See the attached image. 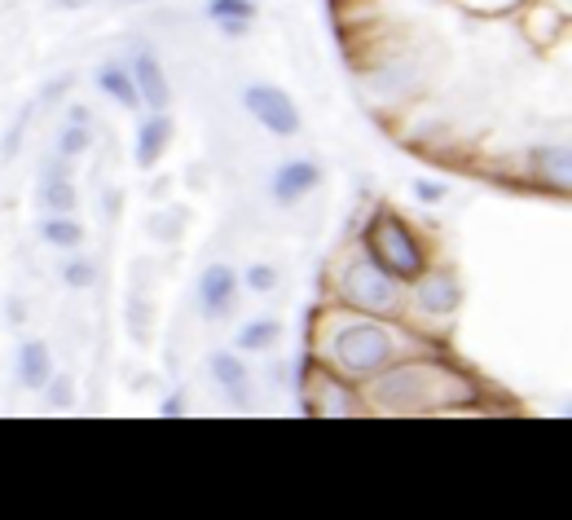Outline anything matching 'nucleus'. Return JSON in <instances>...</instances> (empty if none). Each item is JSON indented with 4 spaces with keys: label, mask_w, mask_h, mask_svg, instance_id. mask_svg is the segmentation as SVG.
<instances>
[{
    "label": "nucleus",
    "mask_w": 572,
    "mask_h": 520,
    "mask_svg": "<svg viewBox=\"0 0 572 520\" xmlns=\"http://www.w3.org/2000/svg\"><path fill=\"white\" fill-rule=\"evenodd\" d=\"M415 349H423V335L401 326V317L352 313L335 300L317 304L308 322V358L352 384H365L370 375H378Z\"/></svg>",
    "instance_id": "f257e3e1"
},
{
    "label": "nucleus",
    "mask_w": 572,
    "mask_h": 520,
    "mask_svg": "<svg viewBox=\"0 0 572 520\" xmlns=\"http://www.w3.org/2000/svg\"><path fill=\"white\" fill-rule=\"evenodd\" d=\"M361 389L365 415H441V411H467L480 402V384L467 367L450 362L436 344L397 358L378 375H370Z\"/></svg>",
    "instance_id": "f03ea898"
},
{
    "label": "nucleus",
    "mask_w": 572,
    "mask_h": 520,
    "mask_svg": "<svg viewBox=\"0 0 572 520\" xmlns=\"http://www.w3.org/2000/svg\"><path fill=\"white\" fill-rule=\"evenodd\" d=\"M330 291L335 304L352 309V313H374V317H406V282H397L388 269H378L361 243L339 256L335 274H330Z\"/></svg>",
    "instance_id": "7ed1b4c3"
},
{
    "label": "nucleus",
    "mask_w": 572,
    "mask_h": 520,
    "mask_svg": "<svg viewBox=\"0 0 572 520\" xmlns=\"http://www.w3.org/2000/svg\"><path fill=\"white\" fill-rule=\"evenodd\" d=\"M357 243H361V252H365L378 269H388L397 282H410L415 274H423V269L432 265L423 234H419L401 212H393V208H374Z\"/></svg>",
    "instance_id": "20e7f679"
},
{
    "label": "nucleus",
    "mask_w": 572,
    "mask_h": 520,
    "mask_svg": "<svg viewBox=\"0 0 572 520\" xmlns=\"http://www.w3.org/2000/svg\"><path fill=\"white\" fill-rule=\"evenodd\" d=\"M300 402L304 415L313 419H348V415H365L361 406V389L335 371H326L322 362L304 358V375H300Z\"/></svg>",
    "instance_id": "39448f33"
},
{
    "label": "nucleus",
    "mask_w": 572,
    "mask_h": 520,
    "mask_svg": "<svg viewBox=\"0 0 572 520\" xmlns=\"http://www.w3.org/2000/svg\"><path fill=\"white\" fill-rule=\"evenodd\" d=\"M463 304V287L454 278V269H441V265H428L423 274H415L406 282V313L415 317H428L432 326L450 322Z\"/></svg>",
    "instance_id": "423d86ee"
},
{
    "label": "nucleus",
    "mask_w": 572,
    "mask_h": 520,
    "mask_svg": "<svg viewBox=\"0 0 572 520\" xmlns=\"http://www.w3.org/2000/svg\"><path fill=\"white\" fill-rule=\"evenodd\" d=\"M243 106H247L252 119L265 124L273 137H295V132H300V111H295V102H291L282 89H273V84H252V89L243 93Z\"/></svg>",
    "instance_id": "0eeeda50"
},
{
    "label": "nucleus",
    "mask_w": 572,
    "mask_h": 520,
    "mask_svg": "<svg viewBox=\"0 0 572 520\" xmlns=\"http://www.w3.org/2000/svg\"><path fill=\"white\" fill-rule=\"evenodd\" d=\"M234 296H238V274H234L230 265H208L203 278H199L203 317H208V322H221V317L234 309Z\"/></svg>",
    "instance_id": "6e6552de"
},
{
    "label": "nucleus",
    "mask_w": 572,
    "mask_h": 520,
    "mask_svg": "<svg viewBox=\"0 0 572 520\" xmlns=\"http://www.w3.org/2000/svg\"><path fill=\"white\" fill-rule=\"evenodd\" d=\"M317 182H322V167H317L313 159H291V163L278 167V177H273V199H278L282 208H291V204H300L304 195H313Z\"/></svg>",
    "instance_id": "1a4fd4ad"
},
{
    "label": "nucleus",
    "mask_w": 572,
    "mask_h": 520,
    "mask_svg": "<svg viewBox=\"0 0 572 520\" xmlns=\"http://www.w3.org/2000/svg\"><path fill=\"white\" fill-rule=\"evenodd\" d=\"M132 84H137V97H141V106H150V111H167V76H163V67L150 58V54H137L132 58Z\"/></svg>",
    "instance_id": "9d476101"
},
{
    "label": "nucleus",
    "mask_w": 572,
    "mask_h": 520,
    "mask_svg": "<svg viewBox=\"0 0 572 520\" xmlns=\"http://www.w3.org/2000/svg\"><path fill=\"white\" fill-rule=\"evenodd\" d=\"M167 141H172V119H167V111H154V115L137 128V163H141V167H154V163L163 159Z\"/></svg>",
    "instance_id": "9b49d317"
},
{
    "label": "nucleus",
    "mask_w": 572,
    "mask_h": 520,
    "mask_svg": "<svg viewBox=\"0 0 572 520\" xmlns=\"http://www.w3.org/2000/svg\"><path fill=\"white\" fill-rule=\"evenodd\" d=\"M212 375H217V384L230 393V402L234 406H247V397H252V380H247V367L234 358V354H212Z\"/></svg>",
    "instance_id": "f8f14e48"
},
{
    "label": "nucleus",
    "mask_w": 572,
    "mask_h": 520,
    "mask_svg": "<svg viewBox=\"0 0 572 520\" xmlns=\"http://www.w3.org/2000/svg\"><path fill=\"white\" fill-rule=\"evenodd\" d=\"M19 375L27 389H45L49 375H54V354H49V344L45 339H27L23 349H19Z\"/></svg>",
    "instance_id": "ddd939ff"
},
{
    "label": "nucleus",
    "mask_w": 572,
    "mask_h": 520,
    "mask_svg": "<svg viewBox=\"0 0 572 520\" xmlns=\"http://www.w3.org/2000/svg\"><path fill=\"white\" fill-rule=\"evenodd\" d=\"M256 5H260V0H208V19H212L221 32L243 36V32L256 23Z\"/></svg>",
    "instance_id": "4468645a"
},
{
    "label": "nucleus",
    "mask_w": 572,
    "mask_h": 520,
    "mask_svg": "<svg viewBox=\"0 0 572 520\" xmlns=\"http://www.w3.org/2000/svg\"><path fill=\"white\" fill-rule=\"evenodd\" d=\"M97 84H102V93H110V97H115L124 111H137V106H141V97H137V84H132V71H124L119 62L102 67Z\"/></svg>",
    "instance_id": "2eb2a0df"
},
{
    "label": "nucleus",
    "mask_w": 572,
    "mask_h": 520,
    "mask_svg": "<svg viewBox=\"0 0 572 520\" xmlns=\"http://www.w3.org/2000/svg\"><path fill=\"white\" fill-rule=\"evenodd\" d=\"M278 335H282V326L273 317H256V322H247L238 331V349L243 354H265V349H273V344H278Z\"/></svg>",
    "instance_id": "dca6fc26"
},
{
    "label": "nucleus",
    "mask_w": 572,
    "mask_h": 520,
    "mask_svg": "<svg viewBox=\"0 0 572 520\" xmlns=\"http://www.w3.org/2000/svg\"><path fill=\"white\" fill-rule=\"evenodd\" d=\"M45 243H54V247H80L84 243V230H80V221H71V212H54L49 221H45Z\"/></svg>",
    "instance_id": "f3484780"
},
{
    "label": "nucleus",
    "mask_w": 572,
    "mask_h": 520,
    "mask_svg": "<svg viewBox=\"0 0 572 520\" xmlns=\"http://www.w3.org/2000/svg\"><path fill=\"white\" fill-rule=\"evenodd\" d=\"M45 208L49 212H71L75 208V186L67 182V167H58V177H45Z\"/></svg>",
    "instance_id": "a211bd4d"
},
{
    "label": "nucleus",
    "mask_w": 572,
    "mask_h": 520,
    "mask_svg": "<svg viewBox=\"0 0 572 520\" xmlns=\"http://www.w3.org/2000/svg\"><path fill=\"white\" fill-rule=\"evenodd\" d=\"M93 146V132L80 124V119H71L67 128H62V137H58V150H62V159H75V154H84Z\"/></svg>",
    "instance_id": "6ab92c4d"
},
{
    "label": "nucleus",
    "mask_w": 572,
    "mask_h": 520,
    "mask_svg": "<svg viewBox=\"0 0 572 520\" xmlns=\"http://www.w3.org/2000/svg\"><path fill=\"white\" fill-rule=\"evenodd\" d=\"M62 282H67V287H75V291L93 287V265H89V261H71V265L62 269Z\"/></svg>",
    "instance_id": "aec40b11"
},
{
    "label": "nucleus",
    "mask_w": 572,
    "mask_h": 520,
    "mask_svg": "<svg viewBox=\"0 0 572 520\" xmlns=\"http://www.w3.org/2000/svg\"><path fill=\"white\" fill-rule=\"evenodd\" d=\"M247 287L252 291H273L278 287V269L273 265H252L247 269Z\"/></svg>",
    "instance_id": "412c9836"
},
{
    "label": "nucleus",
    "mask_w": 572,
    "mask_h": 520,
    "mask_svg": "<svg viewBox=\"0 0 572 520\" xmlns=\"http://www.w3.org/2000/svg\"><path fill=\"white\" fill-rule=\"evenodd\" d=\"M415 195H419L423 204H441V199H445V186H441V182H415Z\"/></svg>",
    "instance_id": "4be33fe9"
},
{
    "label": "nucleus",
    "mask_w": 572,
    "mask_h": 520,
    "mask_svg": "<svg viewBox=\"0 0 572 520\" xmlns=\"http://www.w3.org/2000/svg\"><path fill=\"white\" fill-rule=\"evenodd\" d=\"M45 389H49V397H54L58 406H71V384H67V380H54V375H49Z\"/></svg>",
    "instance_id": "5701e85b"
},
{
    "label": "nucleus",
    "mask_w": 572,
    "mask_h": 520,
    "mask_svg": "<svg viewBox=\"0 0 572 520\" xmlns=\"http://www.w3.org/2000/svg\"><path fill=\"white\" fill-rule=\"evenodd\" d=\"M180 406H185V402H180V393H172V397H167V402L159 406V415H163V419H176V415H185Z\"/></svg>",
    "instance_id": "b1692460"
},
{
    "label": "nucleus",
    "mask_w": 572,
    "mask_h": 520,
    "mask_svg": "<svg viewBox=\"0 0 572 520\" xmlns=\"http://www.w3.org/2000/svg\"><path fill=\"white\" fill-rule=\"evenodd\" d=\"M62 10H80V5H89V0H58Z\"/></svg>",
    "instance_id": "393cba45"
}]
</instances>
